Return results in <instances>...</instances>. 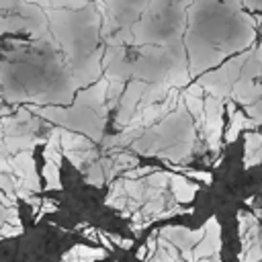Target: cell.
<instances>
[{"mask_svg": "<svg viewBox=\"0 0 262 262\" xmlns=\"http://www.w3.org/2000/svg\"><path fill=\"white\" fill-rule=\"evenodd\" d=\"M194 129V119L184 100H180L170 115L145 129V133L131 143V149L141 156H156L172 164H180L192 156L196 143Z\"/></svg>", "mask_w": 262, "mask_h": 262, "instance_id": "cell-1", "label": "cell"}, {"mask_svg": "<svg viewBox=\"0 0 262 262\" xmlns=\"http://www.w3.org/2000/svg\"><path fill=\"white\" fill-rule=\"evenodd\" d=\"M29 111L33 115L47 119L49 123H55L57 127H63L70 131H80V133L88 135L94 143L102 141V137H104L102 131H104V121H106L108 111L94 108L92 104L84 102L80 96H76L72 106L49 104V106H29Z\"/></svg>", "mask_w": 262, "mask_h": 262, "instance_id": "cell-2", "label": "cell"}, {"mask_svg": "<svg viewBox=\"0 0 262 262\" xmlns=\"http://www.w3.org/2000/svg\"><path fill=\"white\" fill-rule=\"evenodd\" d=\"M2 31H27L37 39H51L47 14L29 0H2Z\"/></svg>", "mask_w": 262, "mask_h": 262, "instance_id": "cell-3", "label": "cell"}, {"mask_svg": "<svg viewBox=\"0 0 262 262\" xmlns=\"http://www.w3.org/2000/svg\"><path fill=\"white\" fill-rule=\"evenodd\" d=\"M248 55L250 51L246 53H239L237 57L225 61L221 68L213 70V72H207L199 78V84L205 88V92H209L211 96H217L221 100H227L231 98V92H233V86L235 82L239 80L242 76V70L248 61Z\"/></svg>", "mask_w": 262, "mask_h": 262, "instance_id": "cell-4", "label": "cell"}, {"mask_svg": "<svg viewBox=\"0 0 262 262\" xmlns=\"http://www.w3.org/2000/svg\"><path fill=\"white\" fill-rule=\"evenodd\" d=\"M239 239H242V262H262V229L252 213H239Z\"/></svg>", "mask_w": 262, "mask_h": 262, "instance_id": "cell-5", "label": "cell"}, {"mask_svg": "<svg viewBox=\"0 0 262 262\" xmlns=\"http://www.w3.org/2000/svg\"><path fill=\"white\" fill-rule=\"evenodd\" d=\"M201 133L207 139L209 149L219 151L221 133H223V100L221 98L211 94L205 98V121H203Z\"/></svg>", "mask_w": 262, "mask_h": 262, "instance_id": "cell-6", "label": "cell"}, {"mask_svg": "<svg viewBox=\"0 0 262 262\" xmlns=\"http://www.w3.org/2000/svg\"><path fill=\"white\" fill-rule=\"evenodd\" d=\"M158 235L172 242L180 250V254L186 262H194V248L205 237V225L201 229H188L182 225H168V227H162Z\"/></svg>", "mask_w": 262, "mask_h": 262, "instance_id": "cell-7", "label": "cell"}, {"mask_svg": "<svg viewBox=\"0 0 262 262\" xmlns=\"http://www.w3.org/2000/svg\"><path fill=\"white\" fill-rule=\"evenodd\" d=\"M147 84H149V82H143V80H137V78H133V80L127 84V88H125V92H123V96H121V102H119V106H117V117H115L117 127L125 129V127L129 125V121L133 119V115H135L137 108H139V102H141V98H143V92H145Z\"/></svg>", "mask_w": 262, "mask_h": 262, "instance_id": "cell-8", "label": "cell"}, {"mask_svg": "<svg viewBox=\"0 0 262 262\" xmlns=\"http://www.w3.org/2000/svg\"><path fill=\"white\" fill-rule=\"evenodd\" d=\"M10 160V174H14L20 182V188H27L29 192H39V176L35 170V158L31 151H18L8 158Z\"/></svg>", "mask_w": 262, "mask_h": 262, "instance_id": "cell-9", "label": "cell"}, {"mask_svg": "<svg viewBox=\"0 0 262 262\" xmlns=\"http://www.w3.org/2000/svg\"><path fill=\"white\" fill-rule=\"evenodd\" d=\"M221 252V225L219 219L213 215L205 221V237L194 248V262L203 258H219Z\"/></svg>", "mask_w": 262, "mask_h": 262, "instance_id": "cell-10", "label": "cell"}, {"mask_svg": "<svg viewBox=\"0 0 262 262\" xmlns=\"http://www.w3.org/2000/svg\"><path fill=\"white\" fill-rule=\"evenodd\" d=\"M196 190H199V186L194 182L186 180L182 174H172V178H170V194H172V199L176 203H180V205L190 203L194 199Z\"/></svg>", "mask_w": 262, "mask_h": 262, "instance_id": "cell-11", "label": "cell"}, {"mask_svg": "<svg viewBox=\"0 0 262 262\" xmlns=\"http://www.w3.org/2000/svg\"><path fill=\"white\" fill-rule=\"evenodd\" d=\"M262 164V133L260 131H246V151H244V166L252 168Z\"/></svg>", "mask_w": 262, "mask_h": 262, "instance_id": "cell-12", "label": "cell"}, {"mask_svg": "<svg viewBox=\"0 0 262 262\" xmlns=\"http://www.w3.org/2000/svg\"><path fill=\"white\" fill-rule=\"evenodd\" d=\"M256 127H258V123H256L254 119H250L246 113L235 111V113L229 117V127H227V131H225L223 137H225L227 143H233L242 131H254Z\"/></svg>", "mask_w": 262, "mask_h": 262, "instance_id": "cell-13", "label": "cell"}, {"mask_svg": "<svg viewBox=\"0 0 262 262\" xmlns=\"http://www.w3.org/2000/svg\"><path fill=\"white\" fill-rule=\"evenodd\" d=\"M106 256V250L102 248H90V246H74L68 254L61 256V262H96Z\"/></svg>", "mask_w": 262, "mask_h": 262, "instance_id": "cell-14", "label": "cell"}, {"mask_svg": "<svg viewBox=\"0 0 262 262\" xmlns=\"http://www.w3.org/2000/svg\"><path fill=\"white\" fill-rule=\"evenodd\" d=\"M61 147H63V151H86V149L94 147V141L84 133L70 131V129L61 127Z\"/></svg>", "mask_w": 262, "mask_h": 262, "instance_id": "cell-15", "label": "cell"}, {"mask_svg": "<svg viewBox=\"0 0 262 262\" xmlns=\"http://www.w3.org/2000/svg\"><path fill=\"white\" fill-rule=\"evenodd\" d=\"M182 100H184L188 113L192 115L196 129L201 131V129H203V121H205V100H203L201 96H196V94H190L188 90L182 92Z\"/></svg>", "mask_w": 262, "mask_h": 262, "instance_id": "cell-16", "label": "cell"}, {"mask_svg": "<svg viewBox=\"0 0 262 262\" xmlns=\"http://www.w3.org/2000/svg\"><path fill=\"white\" fill-rule=\"evenodd\" d=\"M43 178H45V188L47 190H59L61 188V182H59V164H55L51 160H45Z\"/></svg>", "mask_w": 262, "mask_h": 262, "instance_id": "cell-17", "label": "cell"}, {"mask_svg": "<svg viewBox=\"0 0 262 262\" xmlns=\"http://www.w3.org/2000/svg\"><path fill=\"white\" fill-rule=\"evenodd\" d=\"M104 180H106L104 164H102V160H96V162L90 164V168L86 170V182L92 184V186H102Z\"/></svg>", "mask_w": 262, "mask_h": 262, "instance_id": "cell-18", "label": "cell"}, {"mask_svg": "<svg viewBox=\"0 0 262 262\" xmlns=\"http://www.w3.org/2000/svg\"><path fill=\"white\" fill-rule=\"evenodd\" d=\"M0 219H2V223H10V225H16V227H23L16 207H0Z\"/></svg>", "mask_w": 262, "mask_h": 262, "instance_id": "cell-19", "label": "cell"}, {"mask_svg": "<svg viewBox=\"0 0 262 262\" xmlns=\"http://www.w3.org/2000/svg\"><path fill=\"white\" fill-rule=\"evenodd\" d=\"M20 233H23V227H16V225H10V223H2V227H0L2 237H14V235H20Z\"/></svg>", "mask_w": 262, "mask_h": 262, "instance_id": "cell-20", "label": "cell"}, {"mask_svg": "<svg viewBox=\"0 0 262 262\" xmlns=\"http://www.w3.org/2000/svg\"><path fill=\"white\" fill-rule=\"evenodd\" d=\"M149 262H178V260H176V258H172L164 248H160V246H158V252L149 258Z\"/></svg>", "mask_w": 262, "mask_h": 262, "instance_id": "cell-21", "label": "cell"}, {"mask_svg": "<svg viewBox=\"0 0 262 262\" xmlns=\"http://www.w3.org/2000/svg\"><path fill=\"white\" fill-rule=\"evenodd\" d=\"M57 209V205L53 203V201H43V205H41V209L37 211V221L45 215V213H51V211H55Z\"/></svg>", "mask_w": 262, "mask_h": 262, "instance_id": "cell-22", "label": "cell"}, {"mask_svg": "<svg viewBox=\"0 0 262 262\" xmlns=\"http://www.w3.org/2000/svg\"><path fill=\"white\" fill-rule=\"evenodd\" d=\"M149 252H147V246H141L139 250H137V258H145Z\"/></svg>", "mask_w": 262, "mask_h": 262, "instance_id": "cell-23", "label": "cell"}, {"mask_svg": "<svg viewBox=\"0 0 262 262\" xmlns=\"http://www.w3.org/2000/svg\"><path fill=\"white\" fill-rule=\"evenodd\" d=\"M131 246H133V239H125V237H123V244H121V248H123V250H129Z\"/></svg>", "mask_w": 262, "mask_h": 262, "instance_id": "cell-24", "label": "cell"}, {"mask_svg": "<svg viewBox=\"0 0 262 262\" xmlns=\"http://www.w3.org/2000/svg\"><path fill=\"white\" fill-rule=\"evenodd\" d=\"M196 262H221V260L219 258H213V260L211 258H203V260H196Z\"/></svg>", "mask_w": 262, "mask_h": 262, "instance_id": "cell-25", "label": "cell"}, {"mask_svg": "<svg viewBox=\"0 0 262 262\" xmlns=\"http://www.w3.org/2000/svg\"><path fill=\"white\" fill-rule=\"evenodd\" d=\"M94 2H102V0H94Z\"/></svg>", "mask_w": 262, "mask_h": 262, "instance_id": "cell-26", "label": "cell"}]
</instances>
